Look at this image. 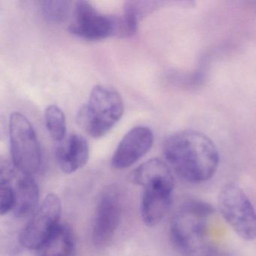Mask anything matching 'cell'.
Returning <instances> with one entry per match:
<instances>
[{"label":"cell","instance_id":"obj_1","mask_svg":"<svg viewBox=\"0 0 256 256\" xmlns=\"http://www.w3.org/2000/svg\"><path fill=\"white\" fill-rule=\"evenodd\" d=\"M163 154L176 174L191 182L210 179L220 161L212 140L194 130H182L169 136L163 144Z\"/></svg>","mask_w":256,"mask_h":256},{"label":"cell","instance_id":"obj_2","mask_svg":"<svg viewBox=\"0 0 256 256\" xmlns=\"http://www.w3.org/2000/svg\"><path fill=\"white\" fill-rule=\"evenodd\" d=\"M214 209L202 202H187L176 212L170 234L176 248L186 256H211L208 242V220Z\"/></svg>","mask_w":256,"mask_h":256},{"label":"cell","instance_id":"obj_3","mask_svg":"<svg viewBox=\"0 0 256 256\" xmlns=\"http://www.w3.org/2000/svg\"><path fill=\"white\" fill-rule=\"evenodd\" d=\"M124 112L122 97L118 90L97 85L76 118L79 126L91 137H104L119 122Z\"/></svg>","mask_w":256,"mask_h":256},{"label":"cell","instance_id":"obj_4","mask_svg":"<svg viewBox=\"0 0 256 256\" xmlns=\"http://www.w3.org/2000/svg\"><path fill=\"white\" fill-rule=\"evenodd\" d=\"M8 130L13 164L22 174L32 176L42 164L41 148L32 124L14 112L10 116Z\"/></svg>","mask_w":256,"mask_h":256},{"label":"cell","instance_id":"obj_5","mask_svg":"<svg viewBox=\"0 0 256 256\" xmlns=\"http://www.w3.org/2000/svg\"><path fill=\"white\" fill-rule=\"evenodd\" d=\"M218 208L223 218L246 240L256 238V211L244 190L227 184L218 194Z\"/></svg>","mask_w":256,"mask_h":256},{"label":"cell","instance_id":"obj_6","mask_svg":"<svg viewBox=\"0 0 256 256\" xmlns=\"http://www.w3.org/2000/svg\"><path fill=\"white\" fill-rule=\"evenodd\" d=\"M120 28V16L102 14L89 2L78 1L74 5L68 31L82 40L98 41L119 37Z\"/></svg>","mask_w":256,"mask_h":256},{"label":"cell","instance_id":"obj_7","mask_svg":"<svg viewBox=\"0 0 256 256\" xmlns=\"http://www.w3.org/2000/svg\"><path fill=\"white\" fill-rule=\"evenodd\" d=\"M60 215L59 197L55 194H48L22 230L20 244L29 250L40 248L59 226Z\"/></svg>","mask_w":256,"mask_h":256},{"label":"cell","instance_id":"obj_8","mask_svg":"<svg viewBox=\"0 0 256 256\" xmlns=\"http://www.w3.org/2000/svg\"><path fill=\"white\" fill-rule=\"evenodd\" d=\"M121 212L119 193L114 188L106 190L98 202L92 228V242L96 246H104L112 240L119 226Z\"/></svg>","mask_w":256,"mask_h":256},{"label":"cell","instance_id":"obj_9","mask_svg":"<svg viewBox=\"0 0 256 256\" xmlns=\"http://www.w3.org/2000/svg\"><path fill=\"white\" fill-rule=\"evenodd\" d=\"M154 142V133L148 127L132 128L118 145L112 157V166L116 169L130 167L149 152Z\"/></svg>","mask_w":256,"mask_h":256},{"label":"cell","instance_id":"obj_10","mask_svg":"<svg viewBox=\"0 0 256 256\" xmlns=\"http://www.w3.org/2000/svg\"><path fill=\"white\" fill-rule=\"evenodd\" d=\"M90 148L88 140L80 134H73L60 142L56 149V158L66 174L82 168L88 162Z\"/></svg>","mask_w":256,"mask_h":256},{"label":"cell","instance_id":"obj_11","mask_svg":"<svg viewBox=\"0 0 256 256\" xmlns=\"http://www.w3.org/2000/svg\"><path fill=\"white\" fill-rule=\"evenodd\" d=\"M173 188L162 185L145 187L140 208L145 224L154 226L164 218L170 208Z\"/></svg>","mask_w":256,"mask_h":256},{"label":"cell","instance_id":"obj_12","mask_svg":"<svg viewBox=\"0 0 256 256\" xmlns=\"http://www.w3.org/2000/svg\"><path fill=\"white\" fill-rule=\"evenodd\" d=\"M130 180L144 188L150 186H167L174 187V178L170 168L158 158H151L134 169Z\"/></svg>","mask_w":256,"mask_h":256},{"label":"cell","instance_id":"obj_13","mask_svg":"<svg viewBox=\"0 0 256 256\" xmlns=\"http://www.w3.org/2000/svg\"><path fill=\"white\" fill-rule=\"evenodd\" d=\"M14 215L25 218L34 212L40 200V190L35 180L31 176L22 174L16 182Z\"/></svg>","mask_w":256,"mask_h":256},{"label":"cell","instance_id":"obj_14","mask_svg":"<svg viewBox=\"0 0 256 256\" xmlns=\"http://www.w3.org/2000/svg\"><path fill=\"white\" fill-rule=\"evenodd\" d=\"M40 248L38 256H72L74 240L71 229L59 224Z\"/></svg>","mask_w":256,"mask_h":256},{"label":"cell","instance_id":"obj_15","mask_svg":"<svg viewBox=\"0 0 256 256\" xmlns=\"http://www.w3.org/2000/svg\"><path fill=\"white\" fill-rule=\"evenodd\" d=\"M44 120L46 128L52 138L59 143L62 142L65 138L66 122L62 109L54 104L48 106L44 112Z\"/></svg>","mask_w":256,"mask_h":256},{"label":"cell","instance_id":"obj_16","mask_svg":"<svg viewBox=\"0 0 256 256\" xmlns=\"http://www.w3.org/2000/svg\"><path fill=\"white\" fill-rule=\"evenodd\" d=\"M71 2L66 0H48L41 2L43 16L48 22L61 24L68 18Z\"/></svg>","mask_w":256,"mask_h":256},{"label":"cell","instance_id":"obj_17","mask_svg":"<svg viewBox=\"0 0 256 256\" xmlns=\"http://www.w3.org/2000/svg\"><path fill=\"white\" fill-rule=\"evenodd\" d=\"M16 203L14 190L10 184H2L0 187V212L1 215L8 214L14 210Z\"/></svg>","mask_w":256,"mask_h":256}]
</instances>
